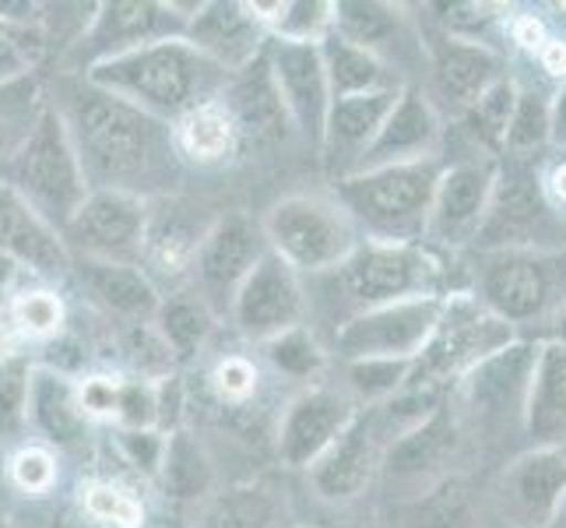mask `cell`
Returning <instances> with one entry per match:
<instances>
[{"instance_id":"1","label":"cell","mask_w":566,"mask_h":528,"mask_svg":"<svg viewBox=\"0 0 566 528\" xmlns=\"http://www.w3.org/2000/svg\"><path fill=\"white\" fill-rule=\"evenodd\" d=\"M71 100L61 113L92 190H124L148 201V194L172 187L180 176V152L169 124L92 85Z\"/></svg>"},{"instance_id":"2","label":"cell","mask_w":566,"mask_h":528,"mask_svg":"<svg viewBox=\"0 0 566 528\" xmlns=\"http://www.w3.org/2000/svg\"><path fill=\"white\" fill-rule=\"evenodd\" d=\"M85 82L113 100L138 106L155 121L177 124L190 110L222 100L229 74L205 61L187 39H159L88 68Z\"/></svg>"},{"instance_id":"3","label":"cell","mask_w":566,"mask_h":528,"mask_svg":"<svg viewBox=\"0 0 566 528\" xmlns=\"http://www.w3.org/2000/svg\"><path fill=\"white\" fill-rule=\"evenodd\" d=\"M0 180L22 194L53 229L71 222L92 187L61 106H43L32 116L25 138L4 155Z\"/></svg>"},{"instance_id":"4","label":"cell","mask_w":566,"mask_h":528,"mask_svg":"<svg viewBox=\"0 0 566 528\" xmlns=\"http://www.w3.org/2000/svg\"><path fill=\"white\" fill-rule=\"evenodd\" d=\"M443 163L419 159L338 176L335 194L359 232L384 244H422Z\"/></svg>"},{"instance_id":"5","label":"cell","mask_w":566,"mask_h":528,"mask_svg":"<svg viewBox=\"0 0 566 528\" xmlns=\"http://www.w3.org/2000/svg\"><path fill=\"white\" fill-rule=\"evenodd\" d=\"M472 297L506 328L556 324L566 310V247L485 250Z\"/></svg>"},{"instance_id":"6","label":"cell","mask_w":566,"mask_h":528,"mask_svg":"<svg viewBox=\"0 0 566 528\" xmlns=\"http://www.w3.org/2000/svg\"><path fill=\"white\" fill-rule=\"evenodd\" d=\"M261 232L268 250L296 271L324 276L348 261V253L359 247V229L348 219V211L317 194H292L271 205Z\"/></svg>"},{"instance_id":"7","label":"cell","mask_w":566,"mask_h":528,"mask_svg":"<svg viewBox=\"0 0 566 528\" xmlns=\"http://www.w3.org/2000/svg\"><path fill=\"white\" fill-rule=\"evenodd\" d=\"M443 265L426 244H384L359 240L348 261L335 268V282L353 314L377 310L387 303L443 297L440 292ZM348 314V318H353Z\"/></svg>"},{"instance_id":"8","label":"cell","mask_w":566,"mask_h":528,"mask_svg":"<svg viewBox=\"0 0 566 528\" xmlns=\"http://www.w3.org/2000/svg\"><path fill=\"white\" fill-rule=\"evenodd\" d=\"M514 342V328L493 318L475 297H447L443 318L429 345L419 352L408 387L443 391L458 384L468 370Z\"/></svg>"},{"instance_id":"9","label":"cell","mask_w":566,"mask_h":528,"mask_svg":"<svg viewBox=\"0 0 566 528\" xmlns=\"http://www.w3.org/2000/svg\"><path fill=\"white\" fill-rule=\"evenodd\" d=\"M556 215L545 198L535 159H496L490 208L475 232L479 253L514 247H556Z\"/></svg>"},{"instance_id":"10","label":"cell","mask_w":566,"mask_h":528,"mask_svg":"<svg viewBox=\"0 0 566 528\" xmlns=\"http://www.w3.org/2000/svg\"><path fill=\"white\" fill-rule=\"evenodd\" d=\"M447 297H419L345 318L335 328V352L353 360H419L443 318Z\"/></svg>"},{"instance_id":"11","label":"cell","mask_w":566,"mask_h":528,"mask_svg":"<svg viewBox=\"0 0 566 528\" xmlns=\"http://www.w3.org/2000/svg\"><path fill=\"white\" fill-rule=\"evenodd\" d=\"M180 11L184 8L177 4H151V0H109L95 8L82 39L71 46V56L88 71L159 39H184L187 14Z\"/></svg>"},{"instance_id":"12","label":"cell","mask_w":566,"mask_h":528,"mask_svg":"<svg viewBox=\"0 0 566 528\" xmlns=\"http://www.w3.org/2000/svg\"><path fill=\"white\" fill-rule=\"evenodd\" d=\"M145 226H148L145 198H134V194L124 190H88L82 208L61 229V237L64 244H74L82 250L85 258L134 265L145 247Z\"/></svg>"},{"instance_id":"13","label":"cell","mask_w":566,"mask_h":528,"mask_svg":"<svg viewBox=\"0 0 566 528\" xmlns=\"http://www.w3.org/2000/svg\"><path fill=\"white\" fill-rule=\"evenodd\" d=\"M268 68L282 95L292 131L310 148H324V127L331 113V85L321 61L317 43H289V39H268Z\"/></svg>"},{"instance_id":"14","label":"cell","mask_w":566,"mask_h":528,"mask_svg":"<svg viewBox=\"0 0 566 528\" xmlns=\"http://www.w3.org/2000/svg\"><path fill=\"white\" fill-rule=\"evenodd\" d=\"M232 321L253 342H271L282 331L303 324L306 292L300 276L292 271L279 253L264 250L261 261L250 268V276L240 282L237 297L229 303Z\"/></svg>"},{"instance_id":"15","label":"cell","mask_w":566,"mask_h":528,"mask_svg":"<svg viewBox=\"0 0 566 528\" xmlns=\"http://www.w3.org/2000/svg\"><path fill=\"white\" fill-rule=\"evenodd\" d=\"M535 342H511L493 356L475 363L458 381V402L464 413L482 423H521L524 405H528V384L535 366Z\"/></svg>"},{"instance_id":"16","label":"cell","mask_w":566,"mask_h":528,"mask_svg":"<svg viewBox=\"0 0 566 528\" xmlns=\"http://www.w3.org/2000/svg\"><path fill=\"white\" fill-rule=\"evenodd\" d=\"M264 250H268L264 232L261 226H253L247 215L232 211V215H222V219H214L198 247V258L190 265L201 286L198 297L211 310L229 307L240 282L250 276V268L261 261Z\"/></svg>"},{"instance_id":"17","label":"cell","mask_w":566,"mask_h":528,"mask_svg":"<svg viewBox=\"0 0 566 528\" xmlns=\"http://www.w3.org/2000/svg\"><path fill=\"white\" fill-rule=\"evenodd\" d=\"M356 402L345 387H310L300 398H292L282 426H279V458L289 468H310L331 444H335L345 426L356 420Z\"/></svg>"},{"instance_id":"18","label":"cell","mask_w":566,"mask_h":528,"mask_svg":"<svg viewBox=\"0 0 566 528\" xmlns=\"http://www.w3.org/2000/svg\"><path fill=\"white\" fill-rule=\"evenodd\" d=\"M493 184H496L493 155L443 166L437 194H433V208H429L426 237H433L443 247L472 244L485 219V208H490Z\"/></svg>"},{"instance_id":"19","label":"cell","mask_w":566,"mask_h":528,"mask_svg":"<svg viewBox=\"0 0 566 528\" xmlns=\"http://www.w3.org/2000/svg\"><path fill=\"white\" fill-rule=\"evenodd\" d=\"M566 497V455L559 447H532L506 465L500 479V515L514 528H549Z\"/></svg>"},{"instance_id":"20","label":"cell","mask_w":566,"mask_h":528,"mask_svg":"<svg viewBox=\"0 0 566 528\" xmlns=\"http://www.w3.org/2000/svg\"><path fill=\"white\" fill-rule=\"evenodd\" d=\"M184 39L226 74H240L250 68L268 46V29L258 22L250 4H232V0H208V4L190 8Z\"/></svg>"},{"instance_id":"21","label":"cell","mask_w":566,"mask_h":528,"mask_svg":"<svg viewBox=\"0 0 566 528\" xmlns=\"http://www.w3.org/2000/svg\"><path fill=\"white\" fill-rule=\"evenodd\" d=\"M437 152H440V116L433 103L422 95V89L405 85L398 92L395 106H390L387 121L380 124L377 138L359 155L353 173L433 159Z\"/></svg>"},{"instance_id":"22","label":"cell","mask_w":566,"mask_h":528,"mask_svg":"<svg viewBox=\"0 0 566 528\" xmlns=\"http://www.w3.org/2000/svg\"><path fill=\"white\" fill-rule=\"evenodd\" d=\"M0 253L35 276L61 279L71 268V247L22 194L0 180Z\"/></svg>"},{"instance_id":"23","label":"cell","mask_w":566,"mask_h":528,"mask_svg":"<svg viewBox=\"0 0 566 528\" xmlns=\"http://www.w3.org/2000/svg\"><path fill=\"white\" fill-rule=\"evenodd\" d=\"M380 458H384V444L374 434V423H369L366 413H356V420L345 426V434L306 473L321 500L348 504L359 494H366V486L374 483L380 468Z\"/></svg>"},{"instance_id":"24","label":"cell","mask_w":566,"mask_h":528,"mask_svg":"<svg viewBox=\"0 0 566 528\" xmlns=\"http://www.w3.org/2000/svg\"><path fill=\"white\" fill-rule=\"evenodd\" d=\"M461 444V416L451 402H440L433 413L412 429H405L398 441L384 447V473L390 479H426L440 465L451 462Z\"/></svg>"},{"instance_id":"25","label":"cell","mask_w":566,"mask_h":528,"mask_svg":"<svg viewBox=\"0 0 566 528\" xmlns=\"http://www.w3.org/2000/svg\"><path fill=\"white\" fill-rule=\"evenodd\" d=\"M222 103L232 113V121H237L243 138H253L258 145L285 142L292 134L289 113L282 106V95L275 89V77H271L264 53L250 68H243L240 74H229Z\"/></svg>"},{"instance_id":"26","label":"cell","mask_w":566,"mask_h":528,"mask_svg":"<svg viewBox=\"0 0 566 528\" xmlns=\"http://www.w3.org/2000/svg\"><path fill=\"white\" fill-rule=\"evenodd\" d=\"M429 56H433L437 95L461 113L472 103H479L503 77V61L490 46L475 43V39L443 35L433 43Z\"/></svg>"},{"instance_id":"27","label":"cell","mask_w":566,"mask_h":528,"mask_svg":"<svg viewBox=\"0 0 566 528\" xmlns=\"http://www.w3.org/2000/svg\"><path fill=\"white\" fill-rule=\"evenodd\" d=\"M521 429L535 447H566V339H549L535 349Z\"/></svg>"},{"instance_id":"28","label":"cell","mask_w":566,"mask_h":528,"mask_svg":"<svg viewBox=\"0 0 566 528\" xmlns=\"http://www.w3.org/2000/svg\"><path fill=\"white\" fill-rule=\"evenodd\" d=\"M398 89H380L366 95H345V100H331L327 127H324V155L331 163H342V176L356 169L359 155L377 138L380 124L387 121L390 106L398 100Z\"/></svg>"},{"instance_id":"29","label":"cell","mask_w":566,"mask_h":528,"mask_svg":"<svg viewBox=\"0 0 566 528\" xmlns=\"http://www.w3.org/2000/svg\"><path fill=\"white\" fill-rule=\"evenodd\" d=\"M77 279H82L92 303H99L109 318H120L127 324H151L155 310L163 303L151 279L138 265L82 258Z\"/></svg>"},{"instance_id":"30","label":"cell","mask_w":566,"mask_h":528,"mask_svg":"<svg viewBox=\"0 0 566 528\" xmlns=\"http://www.w3.org/2000/svg\"><path fill=\"white\" fill-rule=\"evenodd\" d=\"M201 208H193L180 198H163L159 205H148V226H145V247L142 258L151 265H159L166 276L187 271L198 258V247L205 240V232L211 229L208 219L198 215Z\"/></svg>"},{"instance_id":"31","label":"cell","mask_w":566,"mask_h":528,"mask_svg":"<svg viewBox=\"0 0 566 528\" xmlns=\"http://www.w3.org/2000/svg\"><path fill=\"white\" fill-rule=\"evenodd\" d=\"M25 423H32L50 444H77L88 426V416L77 402V384L53 366H32Z\"/></svg>"},{"instance_id":"32","label":"cell","mask_w":566,"mask_h":528,"mask_svg":"<svg viewBox=\"0 0 566 528\" xmlns=\"http://www.w3.org/2000/svg\"><path fill=\"white\" fill-rule=\"evenodd\" d=\"M172 142H177V152L190 163H201V166H214V163H226L232 155L240 152L243 145V134L232 121V113L226 110L222 100L205 103L198 110H190L187 116H180L172 124Z\"/></svg>"},{"instance_id":"33","label":"cell","mask_w":566,"mask_h":528,"mask_svg":"<svg viewBox=\"0 0 566 528\" xmlns=\"http://www.w3.org/2000/svg\"><path fill=\"white\" fill-rule=\"evenodd\" d=\"M317 46H321V61L327 71L331 100L366 95V92H380V89H398L395 77L387 74L380 53H369L363 46L345 43V39L335 32H327Z\"/></svg>"},{"instance_id":"34","label":"cell","mask_w":566,"mask_h":528,"mask_svg":"<svg viewBox=\"0 0 566 528\" xmlns=\"http://www.w3.org/2000/svg\"><path fill=\"white\" fill-rule=\"evenodd\" d=\"M155 335L166 342L172 360H190L205 349L214 331V310L198 297V292H177L159 303L151 318Z\"/></svg>"},{"instance_id":"35","label":"cell","mask_w":566,"mask_h":528,"mask_svg":"<svg viewBox=\"0 0 566 528\" xmlns=\"http://www.w3.org/2000/svg\"><path fill=\"white\" fill-rule=\"evenodd\" d=\"M159 483H163L166 497H172V500H201L211 494V486H214L211 458L205 455L198 437H190L187 429H172V434H166Z\"/></svg>"},{"instance_id":"36","label":"cell","mask_w":566,"mask_h":528,"mask_svg":"<svg viewBox=\"0 0 566 528\" xmlns=\"http://www.w3.org/2000/svg\"><path fill=\"white\" fill-rule=\"evenodd\" d=\"M250 11L268 29V39H289V43H321L331 32V4L327 0H253Z\"/></svg>"},{"instance_id":"37","label":"cell","mask_w":566,"mask_h":528,"mask_svg":"<svg viewBox=\"0 0 566 528\" xmlns=\"http://www.w3.org/2000/svg\"><path fill=\"white\" fill-rule=\"evenodd\" d=\"M398 25H401L398 8L377 4V0H338V4H331V32L369 53H377L384 43H390Z\"/></svg>"},{"instance_id":"38","label":"cell","mask_w":566,"mask_h":528,"mask_svg":"<svg viewBox=\"0 0 566 528\" xmlns=\"http://www.w3.org/2000/svg\"><path fill=\"white\" fill-rule=\"evenodd\" d=\"M279 500L264 486H229L222 494H211L201 528H275Z\"/></svg>"},{"instance_id":"39","label":"cell","mask_w":566,"mask_h":528,"mask_svg":"<svg viewBox=\"0 0 566 528\" xmlns=\"http://www.w3.org/2000/svg\"><path fill=\"white\" fill-rule=\"evenodd\" d=\"M553 142V106L542 92H517V106L503 138L506 159H535ZM500 155V159H503Z\"/></svg>"},{"instance_id":"40","label":"cell","mask_w":566,"mask_h":528,"mask_svg":"<svg viewBox=\"0 0 566 528\" xmlns=\"http://www.w3.org/2000/svg\"><path fill=\"white\" fill-rule=\"evenodd\" d=\"M412 528H472V490L458 476H443L433 490L408 507Z\"/></svg>"},{"instance_id":"41","label":"cell","mask_w":566,"mask_h":528,"mask_svg":"<svg viewBox=\"0 0 566 528\" xmlns=\"http://www.w3.org/2000/svg\"><path fill=\"white\" fill-rule=\"evenodd\" d=\"M514 106H517V85L511 82V77H500V82L485 92L479 103H472L461 113L464 127L472 131L475 142H482L493 152V159L503 155V138H506V127H511Z\"/></svg>"},{"instance_id":"42","label":"cell","mask_w":566,"mask_h":528,"mask_svg":"<svg viewBox=\"0 0 566 528\" xmlns=\"http://www.w3.org/2000/svg\"><path fill=\"white\" fill-rule=\"evenodd\" d=\"M412 370L416 360H353L345 363V391L353 402L363 398L369 405H380L408 387Z\"/></svg>"},{"instance_id":"43","label":"cell","mask_w":566,"mask_h":528,"mask_svg":"<svg viewBox=\"0 0 566 528\" xmlns=\"http://www.w3.org/2000/svg\"><path fill=\"white\" fill-rule=\"evenodd\" d=\"M8 314L18 339H53L64 328V303L50 289L18 292L8 303Z\"/></svg>"},{"instance_id":"44","label":"cell","mask_w":566,"mask_h":528,"mask_svg":"<svg viewBox=\"0 0 566 528\" xmlns=\"http://www.w3.org/2000/svg\"><path fill=\"white\" fill-rule=\"evenodd\" d=\"M264 349H268L271 366H275L279 374L296 377V381L317 377L324 370V363H327L321 342L310 335L303 324L292 328V331H282V335H275L271 342H264Z\"/></svg>"},{"instance_id":"45","label":"cell","mask_w":566,"mask_h":528,"mask_svg":"<svg viewBox=\"0 0 566 528\" xmlns=\"http://www.w3.org/2000/svg\"><path fill=\"white\" fill-rule=\"evenodd\" d=\"M29 377L32 366L22 356H0V441L18 437L25 426L29 408Z\"/></svg>"},{"instance_id":"46","label":"cell","mask_w":566,"mask_h":528,"mask_svg":"<svg viewBox=\"0 0 566 528\" xmlns=\"http://www.w3.org/2000/svg\"><path fill=\"white\" fill-rule=\"evenodd\" d=\"M85 515L113 525V528H142L145 525V507L138 497H130L127 490L113 483H95L85 490Z\"/></svg>"},{"instance_id":"47","label":"cell","mask_w":566,"mask_h":528,"mask_svg":"<svg viewBox=\"0 0 566 528\" xmlns=\"http://www.w3.org/2000/svg\"><path fill=\"white\" fill-rule=\"evenodd\" d=\"M113 423L120 426V429H159L163 426L159 384H151V381H124Z\"/></svg>"},{"instance_id":"48","label":"cell","mask_w":566,"mask_h":528,"mask_svg":"<svg viewBox=\"0 0 566 528\" xmlns=\"http://www.w3.org/2000/svg\"><path fill=\"white\" fill-rule=\"evenodd\" d=\"M8 479L22 490L25 497H43L56 483V458L50 447H22L8 462Z\"/></svg>"},{"instance_id":"49","label":"cell","mask_w":566,"mask_h":528,"mask_svg":"<svg viewBox=\"0 0 566 528\" xmlns=\"http://www.w3.org/2000/svg\"><path fill=\"white\" fill-rule=\"evenodd\" d=\"M116 447L148 479H159L163 468V452H166V434L163 429H120L116 426Z\"/></svg>"},{"instance_id":"50","label":"cell","mask_w":566,"mask_h":528,"mask_svg":"<svg viewBox=\"0 0 566 528\" xmlns=\"http://www.w3.org/2000/svg\"><path fill=\"white\" fill-rule=\"evenodd\" d=\"M211 391L226 405L247 402L253 391H258V366H253L247 356H226L211 370Z\"/></svg>"},{"instance_id":"51","label":"cell","mask_w":566,"mask_h":528,"mask_svg":"<svg viewBox=\"0 0 566 528\" xmlns=\"http://www.w3.org/2000/svg\"><path fill=\"white\" fill-rule=\"evenodd\" d=\"M120 387L124 377H109V374H92L77 384V402H82V413L88 420H113L116 416V402H120Z\"/></svg>"},{"instance_id":"52","label":"cell","mask_w":566,"mask_h":528,"mask_svg":"<svg viewBox=\"0 0 566 528\" xmlns=\"http://www.w3.org/2000/svg\"><path fill=\"white\" fill-rule=\"evenodd\" d=\"M545 39H549V35H545L542 18H535V14H517V18H514V43H517V46L538 53V50L545 46Z\"/></svg>"},{"instance_id":"53","label":"cell","mask_w":566,"mask_h":528,"mask_svg":"<svg viewBox=\"0 0 566 528\" xmlns=\"http://www.w3.org/2000/svg\"><path fill=\"white\" fill-rule=\"evenodd\" d=\"M542 187H545L549 205L559 208V215H563V208H566V159H559L549 173L542 176Z\"/></svg>"},{"instance_id":"54","label":"cell","mask_w":566,"mask_h":528,"mask_svg":"<svg viewBox=\"0 0 566 528\" xmlns=\"http://www.w3.org/2000/svg\"><path fill=\"white\" fill-rule=\"evenodd\" d=\"M538 61L545 74L566 77V39H545V46L538 50Z\"/></svg>"},{"instance_id":"55","label":"cell","mask_w":566,"mask_h":528,"mask_svg":"<svg viewBox=\"0 0 566 528\" xmlns=\"http://www.w3.org/2000/svg\"><path fill=\"white\" fill-rule=\"evenodd\" d=\"M553 106V138L566 142V85L556 92V100H549Z\"/></svg>"},{"instance_id":"56","label":"cell","mask_w":566,"mask_h":528,"mask_svg":"<svg viewBox=\"0 0 566 528\" xmlns=\"http://www.w3.org/2000/svg\"><path fill=\"white\" fill-rule=\"evenodd\" d=\"M18 271H22V268H18L11 258H4V253H0V297H4V292L14 286V279H18Z\"/></svg>"},{"instance_id":"57","label":"cell","mask_w":566,"mask_h":528,"mask_svg":"<svg viewBox=\"0 0 566 528\" xmlns=\"http://www.w3.org/2000/svg\"><path fill=\"white\" fill-rule=\"evenodd\" d=\"M8 462H4V452H0V511H4V500H8Z\"/></svg>"},{"instance_id":"58","label":"cell","mask_w":566,"mask_h":528,"mask_svg":"<svg viewBox=\"0 0 566 528\" xmlns=\"http://www.w3.org/2000/svg\"><path fill=\"white\" fill-rule=\"evenodd\" d=\"M553 339H566V310L559 314V321L553 324Z\"/></svg>"},{"instance_id":"59","label":"cell","mask_w":566,"mask_h":528,"mask_svg":"<svg viewBox=\"0 0 566 528\" xmlns=\"http://www.w3.org/2000/svg\"><path fill=\"white\" fill-rule=\"evenodd\" d=\"M549 528H566V497H563V504H559V511H556V518H553Z\"/></svg>"},{"instance_id":"60","label":"cell","mask_w":566,"mask_h":528,"mask_svg":"<svg viewBox=\"0 0 566 528\" xmlns=\"http://www.w3.org/2000/svg\"><path fill=\"white\" fill-rule=\"evenodd\" d=\"M559 452H563V455H566V447H559Z\"/></svg>"}]
</instances>
